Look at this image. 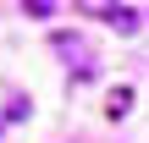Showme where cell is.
<instances>
[{
  "label": "cell",
  "instance_id": "obj_2",
  "mask_svg": "<svg viewBox=\"0 0 149 143\" xmlns=\"http://www.w3.org/2000/svg\"><path fill=\"white\" fill-rule=\"evenodd\" d=\"M127 110H133V88H111V105H105V116H111V121H122Z\"/></svg>",
  "mask_w": 149,
  "mask_h": 143
},
{
  "label": "cell",
  "instance_id": "obj_3",
  "mask_svg": "<svg viewBox=\"0 0 149 143\" xmlns=\"http://www.w3.org/2000/svg\"><path fill=\"white\" fill-rule=\"evenodd\" d=\"M22 11H28V17H50V11H55V0H22Z\"/></svg>",
  "mask_w": 149,
  "mask_h": 143
},
{
  "label": "cell",
  "instance_id": "obj_1",
  "mask_svg": "<svg viewBox=\"0 0 149 143\" xmlns=\"http://www.w3.org/2000/svg\"><path fill=\"white\" fill-rule=\"evenodd\" d=\"M105 22H111V28H122V33H138V11H127V6H111V11H105Z\"/></svg>",
  "mask_w": 149,
  "mask_h": 143
}]
</instances>
